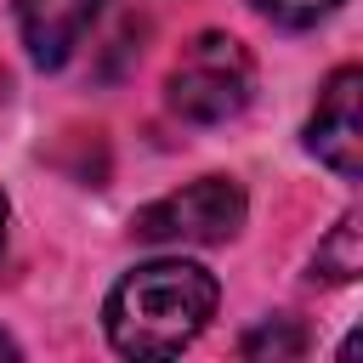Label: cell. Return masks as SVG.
<instances>
[{
    "mask_svg": "<svg viewBox=\"0 0 363 363\" xmlns=\"http://www.w3.org/2000/svg\"><path fill=\"white\" fill-rule=\"evenodd\" d=\"M11 6H17L23 45L40 68H62L102 11V0H11Z\"/></svg>",
    "mask_w": 363,
    "mask_h": 363,
    "instance_id": "obj_5",
    "label": "cell"
},
{
    "mask_svg": "<svg viewBox=\"0 0 363 363\" xmlns=\"http://www.w3.org/2000/svg\"><path fill=\"white\" fill-rule=\"evenodd\" d=\"M250 204L233 176H199L136 210V238L147 244H227L238 238Z\"/></svg>",
    "mask_w": 363,
    "mask_h": 363,
    "instance_id": "obj_3",
    "label": "cell"
},
{
    "mask_svg": "<svg viewBox=\"0 0 363 363\" xmlns=\"http://www.w3.org/2000/svg\"><path fill=\"white\" fill-rule=\"evenodd\" d=\"M301 352H306V335L289 318H272L244 335V357H301Z\"/></svg>",
    "mask_w": 363,
    "mask_h": 363,
    "instance_id": "obj_7",
    "label": "cell"
},
{
    "mask_svg": "<svg viewBox=\"0 0 363 363\" xmlns=\"http://www.w3.org/2000/svg\"><path fill=\"white\" fill-rule=\"evenodd\" d=\"M312 272H318V278H329V284H352V278L363 272V255H357V216H340V227L318 244Z\"/></svg>",
    "mask_w": 363,
    "mask_h": 363,
    "instance_id": "obj_6",
    "label": "cell"
},
{
    "mask_svg": "<svg viewBox=\"0 0 363 363\" xmlns=\"http://www.w3.org/2000/svg\"><path fill=\"white\" fill-rule=\"evenodd\" d=\"M0 357H17V340H11L6 329H0Z\"/></svg>",
    "mask_w": 363,
    "mask_h": 363,
    "instance_id": "obj_9",
    "label": "cell"
},
{
    "mask_svg": "<svg viewBox=\"0 0 363 363\" xmlns=\"http://www.w3.org/2000/svg\"><path fill=\"white\" fill-rule=\"evenodd\" d=\"M250 91H255V62H250V51L233 34H199L176 57V68L164 79V102L187 125L238 119L244 102H250Z\"/></svg>",
    "mask_w": 363,
    "mask_h": 363,
    "instance_id": "obj_2",
    "label": "cell"
},
{
    "mask_svg": "<svg viewBox=\"0 0 363 363\" xmlns=\"http://www.w3.org/2000/svg\"><path fill=\"white\" fill-rule=\"evenodd\" d=\"M216 278L199 261H147L108 295V340L125 357H176L216 312Z\"/></svg>",
    "mask_w": 363,
    "mask_h": 363,
    "instance_id": "obj_1",
    "label": "cell"
},
{
    "mask_svg": "<svg viewBox=\"0 0 363 363\" xmlns=\"http://www.w3.org/2000/svg\"><path fill=\"white\" fill-rule=\"evenodd\" d=\"M0 244H6V193H0Z\"/></svg>",
    "mask_w": 363,
    "mask_h": 363,
    "instance_id": "obj_10",
    "label": "cell"
},
{
    "mask_svg": "<svg viewBox=\"0 0 363 363\" xmlns=\"http://www.w3.org/2000/svg\"><path fill=\"white\" fill-rule=\"evenodd\" d=\"M306 147L335 170V176H357L363 170V74L346 62L329 74V85L318 91L312 125H306Z\"/></svg>",
    "mask_w": 363,
    "mask_h": 363,
    "instance_id": "obj_4",
    "label": "cell"
},
{
    "mask_svg": "<svg viewBox=\"0 0 363 363\" xmlns=\"http://www.w3.org/2000/svg\"><path fill=\"white\" fill-rule=\"evenodd\" d=\"M261 17H272V23H284V28H312V23H323L340 0H250Z\"/></svg>",
    "mask_w": 363,
    "mask_h": 363,
    "instance_id": "obj_8",
    "label": "cell"
}]
</instances>
